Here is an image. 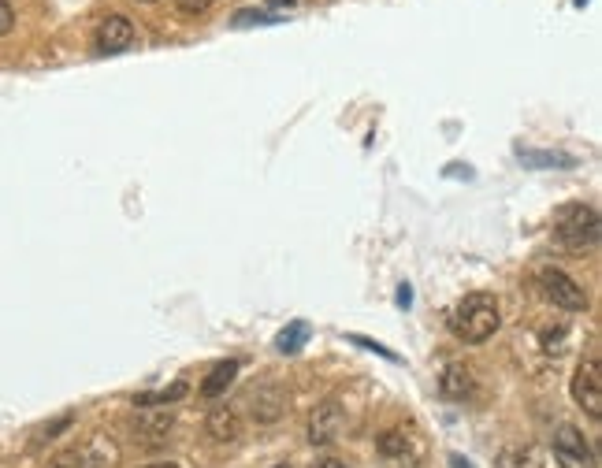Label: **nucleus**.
<instances>
[{
    "instance_id": "nucleus-1",
    "label": "nucleus",
    "mask_w": 602,
    "mask_h": 468,
    "mask_svg": "<svg viewBox=\"0 0 602 468\" xmlns=\"http://www.w3.org/2000/svg\"><path fill=\"white\" fill-rule=\"evenodd\" d=\"M498 301L491 294H469L465 301H458V309L450 316V331L461 338V342H472L480 346L498 331Z\"/></svg>"
},
{
    "instance_id": "nucleus-2",
    "label": "nucleus",
    "mask_w": 602,
    "mask_h": 468,
    "mask_svg": "<svg viewBox=\"0 0 602 468\" xmlns=\"http://www.w3.org/2000/svg\"><path fill=\"white\" fill-rule=\"evenodd\" d=\"M554 234L569 249H584L599 242V212L591 205H562L554 216Z\"/></svg>"
},
{
    "instance_id": "nucleus-3",
    "label": "nucleus",
    "mask_w": 602,
    "mask_h": 468,
    "mask_svg": "<svg viewBox=\"0 0 602 468\" xmlns=\"http://www.w3.org/2000/svg\"><path fill=\"white\" fill-rule=\"evenodd\" d=\"M554 457H558L562 468H595L588 439H584L573 424H562V428L554 431Z\"/></svg>"
},
{
    "instance_id": "nucleus-4",
    "label": "nucleus",
    "mask_w": 602,
    "mask_h": 468,
    "mask_svg": "<svg viewBox=\"0 0 602 468\" xmlns=\"http://www.w3.org/2000/svg\"><path fill=\"white\" fill-rule=\"evenodd\" d=\"M539 286H543L547 301H554L558 309H569V312H584V309H588V298H584V290H580V286H576L565 272H554V268L539 272Z\"/></svg>"
},
{
    "instance_id": "nucleus-5",
    "label": "nucleus",
    "mask_w": 602,
    "mask_h": 468,
    "mask_svg": "<svg viewBox=\"0 0 602 468\" xmlns=\"http://www.w3.org/2000/svg\"><path fill=\"white\" fill-rule=\"evenodd\" d=\"M573 398L576 405H584L595 420L602 416V368L599 361H584L573 376Z\"/></svg>"
},
{
    "instance_id": "nucleus-6",
    "label": "nucleus",
    "mask_w": 602,
    "mask_h": 468,
    "mask_svg": "<svg viewBox=\"0 0 602 468\" xmlns=\"http://www.w3.org/2000/svg\"><path fill=\"white\" fill-rule=\"evenodd\" d=\"M376 446H380V454L398 468H417L420 457H424L420 439H413V435H406V431H387V435H380Z\"/></svg>"
},
{
    "instance_id": "nucleus-7",
    "label": "nucleus",
    "mask_w": 602,
    "mask_h": 468,
    "mask_svg": "<svg viewBox=\"0 0 602 468\" xmlns=\"http://www.w3.org/2000/svg\"><path fill=\"white\" fill-rule=\"evenodd\" d=\"M97 52H123L131 49L134 41V26L127 15H108V19H101V26H97Z\"/></svg>"
},
{
    "instance_id": "nucleus-8",
    "label": "nucleus",
    "mask_w": 602,
    "mask_h": 468,
    "mask_svg": "<svg viewBox=\"0 0 602 468\" xmlns=\"http://www.w3.org/2000/svg\"><path fill=\"white\" fill-rule=\"evenodd\" d=\"M335 431H339V409L335 405H320L313 413V420H309V439L313 442H331L335 439Z\"/></svg>"
},
{
    "instance_id": "nucleus-9",
    "label": "nucleus",
    "mask_w": 602,
    "mask_h": 468,
    "mask_svg": "<svg viewBox=\"0 0 602 468\" xmlns=\"http://www.w3.org/2000/svg\"><path fill=\"white\" fill-rule=\"evenodd\" d=\"M235 376H238V364L235 361H220L209 372V379L201 383V394H205V398H220L223 390L235 383Z\"/></svg>"
},
{
    "instance_id": "nucleus-10",
    "label": "nucleus",
    "mask_w": 602,
    "mask_h": 468,
    "mask_svg": "<svg viewBox=\"0 0 602 468\" xmlns=\"http://www.w3.org/2000/svg\"><path fill=\"white\" fill-rule=\"evenodd\" d=\"M134 428H138V435H142L145 442H153V446H157V442L168 439V431H171V413H142V416H138V424H134Z\"/></svg>"
},
{
    "instance_id": "nucleus-11",
    "label": "nucleus",
    "mask_w": 602,
    "mask_h": 468,
    "mask_svg": "<svg viewBox=\"0 0 602 468\" xmlns=\"http://www.w3.org/2000/svg\"><path fill=\"white\" fill-rule=\"evenodd\" d=\"M498 468H543L539 446H510L498 454Z\"/></svg>"
},
{
    "instance_id": "nucleus-12",
    "label": "nucleus",
    "mask_w": 602,
    "mask_h": 468,
    "mask_svg": "<svg viewBox=\"0 0 602 468\" xmlns=\"http://www.w3.org/2000/svg\"><path fill=\"white\" fill-rule=\"evenodd\" d=\"M209 435L220 442L238 439V416L235 409H212L209 413Z\"/></svg>"
},
{
    "instance_id": "nucleus-13",
    "label": "nucleus",
    "mask_w": 602,
    "mask_h": 468,
    "mask_svg": "<svg viewBox=\"0 0 602 468\" xmlns=\"http://www.w3.org/2000/svg\"><path fill=\"white\" fill-rule=\"evenodd\" d=\"M439 390H443L446 398H465L472 390V376L461 368V364H450L443 372V383H439Z\"/></svg>"
},
{
    "instance_id": "nucleus-14",
    "label": "nucleus",
    "mask_w": 602,
    "mask_h": 468,
    "mask_svg": "<svg viewBox=\"0 0 602 468\" xmlns=\"http://www.w3.org/2000/svg\"><path fill=\"white\" fill-rule=\"evenodd\" d=\"M305 338H309V324L298 320V324H290L283 335L275 338V346H279V353H298L305 346Z\"/></svg>"
},
{
    "instance_id": "nucleus-15",
    "label": "nucleus",
    "mask_w": 602,
    "mask_h": 468,
    "mask_svg": "<svg viewBox=\"0 0 602 468\" xmlns=\"http://www.w3.org/2000/svg\"><path fill=\"white\" fill-rule=\"evenodd\" d=\"M183 394H186V387H183V383H175L171 390H157V394H138V398H134V405H138V409H149V405H168V402H175V398H183Z\"/></svg>"
},
{
    "instance_id": "nucleus-16",
    "label": "nucleus",
    "mask_w": 602,
    "mask_h": 468,
    "mask_svg": "<svg viewBox=\"0 0 602 468\" xmlns=\"http://www.w3.org/2000/svg\"><path fill=\"white\" fill-rule=\"evenodd\" d=\"M175 4H179V12L186 15H201V12H209L216 0H175Z\"/></svg>"
},
{
    "instance_id": "nucleus-17",
    "label": "nucleus",
    "mask_w": 602,
    "mask_h": 468,
    "mask_svg": "<svg viewBox=\"0 0 602 468\" xmlns=\"http://www.w3.org/2000/svg\"><path fill=\"white\" fill-rule=\"evenodd\" d=\"M12 23H15V15H12V8H8V0H0V34H8Z\"/></svg>"
},
{
    "instance_id": "nucleus-18",
    "label": "nucleus",
    "mask_w": 602,
    "mask_h": 468,
    "mask_svg": "<svg viewBox=\"0 0 602 468\" xmlns=\"http://www.w3.org/2000/svg\"><path fill=\"white\" fill-rule=\"evenodd\" d=\"M316 468H346V465H342V461H335V457H328V461H320Z\"/></svg>"
},
{
    "instance_id": "nucleus-19",
    "label": "nucleus",
    "mask_w": 602,
    "mask_h": 468,
    "mask_svg": "<svg viewBox=\"0 0 602 468\" xmlns=\"http://www.w3.org/2000/svg\"><path fill=\"white\" fill-rule=\"evenodd\" d=\"M268 4H272V8H290L294 0H268Z\"/></svg>"
},
{
    "instance_id": "nucleus-20",
    "label": "nucleus",
    "mask_w": 602,
    "mask_h": 468,
    "mask_svg": "<svg viewBox=\"0 0 602 468\" xmlns=\"http://www.w3.org/2000/svg\"><path fill=\"white\" fill-rule=\"evenodd\" d=\"M149 468H179V465H149Z\"/></svg>"
},
{
    "instance_id": "nucleus-21",
    "label": "nucleus",
    "mask_w": 602,
    "mask_h": 468,
    "mask_svg": "<svg viewBox=\"0 0 602 468\" xmlns=\"http://www.w3.org/2000/svg\"><path fill=\"white\" fill-rule=\"evenodd\" d=\"M275 468H287V465H275Z\"/></svg>"
},
{
    "instance_id": "nucleus-22",
    "label": "nucleus",
    "mask_w": 602,
    "mask_h": 468,
    "mask_svg": "<svg viewBox=\"0 0 602 468\" xmlns=\"http://www.w3.org/2000/svg\"><path fill=\"white\" fill-rule=\"evenodd\" d=\"M145 4H153V0H145Z\"/></svg>"
}]
</instances>
